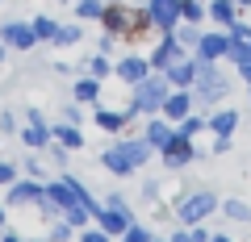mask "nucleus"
I'll use <instances>...</instances> for the list:
<instances>
[{
  "label": "nucleus",
  "instance_id": "obj_1",
  "mask_svg": "<svg viewBox=\"0 0 251 242\" xmlns=\"http://www.w3.org/2000/svg\"><path fill=\"white\" fill-rule=\"evenodd\" d=\"M151 154H155V146L147 142V138H122V142H113V146L100 151V167H105L109 176H134V171L147 167Z\"/></svg>",
  "mask_w": 251,
  "mask_h": 242
},
{
  "label": "nucleus",
  "instance_id": "obj_2",
  "mask_svg": "<svg viewBox=\"0 0 251 242\" xmlns=\"http://www.w3.org/2000/svg\"><path fill=\"white\" fill-rule=\"evenodd\" d=\"M168 92H172L168 75H163V71H151L147 80L134 84V96H130V105H134L138 117H155V113L163 109V100H168Z\"/></svg>",
  "mask_w": 251,
  "mask_h": 242
},
{
  "label": "nucleus",
  "instance_id": "obj_3",
  "mask_svg": "<svg viewBox=\"0 0 251 242\" xmlns=\"http://www.w3.org/2000/svg\"><path fill=\"white\" fill-rule=\"evenodd\" d=\"M226 92H230V75L218 63H201L197 59V75H193V96H197V105H218Z\"/></svg>",
  "mask_w": 251,
  "mask_h": 242
},
{
  "label": "nucleus",
  "instance_id": "obj_4",
  "mask_svg": "<svg viewBox=\"0 0 251 242\" xmlns=\"http://www.w3.org/2000/svg\"><path fill=\"white\" fill-rule=\"evenodd\" d=\"M214 209H222V205H218V197H214L209 188H197V192H188V197L176 200V221L184 225V230H193V225L209 221Z\"/></svg>",
  "mask_w": 251,
  "mask_h": 242
},
{
  "label": "nucleus",
  "instance_id": "obj_5",
  "mask_svg": "<svg viewBox=\"0 0 251 242\" xmlns=\"http://www.w3.org/2000/svg\"><path fill=\"white\" fill-rule=\"evenodd\" d=\"M100 25H105L113 38H122V34H143V29H151V17H147V9L105 4V17H100Z\"/></svg>",
  "mask_w": 251,
  "mask_h": 242
},
{
  "label": "nucleus",
  "instance_id": "obj_6",
  "mask_svg": "<svg viewBox=\"0 0 251 242\" xmlns=\"http://www.w3.org/2000/svg\"><path fill=\"white\" fill-rule=\"evenodd\" d=\"M92 221H97L100 230L109 234V238H122V234L130 230V225H134V213H130V205H126V197H117V192H113V197H109L105 205L97 209V217H92Z\"/></svg>",
  "mask_w": 251,
  "mask_h": 242
},
{
  "label": "nucleus",
  "instance_id": "obj_7",
  "mask_svg": "<svg viewBox=\"0 0 251 242\" xmlns=\"http://www.w3.org/2000/svg\"><path fill=\"white\" fill-rule=\"evenodd\" d=\"M163 167L168 171H180V167H188V163L197 159V146H193V138H184V134H172L168 138V146H163Z\"/></svg>",
  "mask_w": 251,
  "mask_h": 242
},
{
  "label": "nucleus",
  "instance_id": "obj_8",
  "mask_svg": "<svg viewBox=\"0 0 251 242\" xmlns=\"http://www.w3.org/2000/svg\"><path fill=\"white\" fill-rule=\"evenodd\" d=\"M143 9L151 17V29H159V34H168V29L180 25V0H147Z\"/></svg>",
  "mask_w": 251,
  "mask_h": 242
},
{
  "label": "nucleus",
  "instance_id": "obj_9",
  "mask_svg": "<svg viewBox=\"0 0 251 242\" xmlns=\"http://www.w3.org/2000/svg\"><path fill=\"white\" fill-rule=\"evenodd\" d=\"M0 42L9 46V50H34L38 38H34V25L29 21H4L0 25Z\"/></svg>",
  "mask_w": 251,
  "mask_h": 242
},
{
  "label": "nucleus",
  "instance_id": "obj_10",
  "mask_svg": "<svg viewBox=\"0 0 251 242\" xmlns=\"http://www.w3.org/2000/svg\"><path fill=\"white\" fill-rule=\"evenodd\" d=\"M147 59H151V71H168V67L176 63V59H184V46H180V42H176V34L168 29V34L159 38V46H155V50L147 54Z\"/></svg>",
  "mask_w": 251,
  "mask_h": 242
},
{
  "label": "nucleus",
  "instance_id": "obj_11",
  "mask_svg": "<svg viewBox=\"0 0 251 242\" xmlns=\"http://www.w3.org/2000/svg\"><path fill=\"white\" fill-rule=\"evenodd\" d=\"M193 105H197V96H193L188 88H172V92H168V100H163V109H159V113L168 117L172 126H176V121H184V117L193 113Z\"/></svg>",
  "mask_w": 251,
  "mask_h": 242
},
{
  "label": "nucleus",
  "instance_id": "obj_12",
  "mask_svg": "<svg viewBox=\"0 0 251 242\" xmlns=\"http://www.w3.org/2000/svg\"><path fill=\"white\" fill-rule=\"evenodd\" d=\"M113 75L122 84H130V88H134L138 80H147V75H151V59H147V54H126L122 63L113 67Z\"/></svg>",
  "mask_w": 251,
  "mask_h": 242
},
{
  "label": "nucleus",
  "instance_id": "obj_13",
  "mask_svg": "<svg viewBox=\"0 0 251 242\" xmlns=\"http://www.w3.org/2000/svg\"><path fill=\"white\" fill-rule=\"evenodd\" d=\"M226 54H230V34H201L193 59H201V63H218V59H226Z\"/></svg>",
  "mask_w": 251,
  "mask_h": 242
},
{
  "label": "nucleus",
  "instance_id": "obj_14",
  "mask_svg": "<svg viewBox=\"0 0 251 242\" xmlns=\"http://www.w3.org/2000/svg\"><path fill=\"white\" fill-rule=\"evenodd\" d=\"M42 192H46V184H42V179H34V176L13 179V184H9V205H38Z\"/></svg>",
  "mask_w": 251,
  "mask_h": 242
},
{
  "label": "nucleus",
  "instance_id": "obj_15",
  "mask_svg": "<svg viewBox=\"0 0 251 242\" xmlns=\"http://www.w3.org/2000/svg\"><path fill=\"white\" fill-rule=\"evenodd\" d=\"M163 75H168L172 88H193V75H197V59H193V54H184V59H176V63H172Z\"/></svg>",
  "mask_w": 251,
  "mask_h": 242
},
{
  "label": "nucleus",
  "instance_id": "obj_16",
  "mask_svg": "<svg viewBox=\"0 0 251 242\" xmlns=\"http://www.w3.org/2000/svg\"><path fill=\"white\" fill-rule=\"evenodd\" d=\"M97 130H105V134H122L126 126H130V117H126V109H97Z\"/></svg>",
  "mask_w": 251,
  "mask_h": 242
},
{
  "label": "nucleus",
  "instance_id": "obj_17",
  "mask_svg": "<svg viewBox=\"0 0 251 242\" xmlns=\"http://www.w3.org/2000/svg\"><path fill=\"white\" fill-rule=\"evenodd\" d=\"M21 142H25L29 151H42V146L54 142V134H50V126H46V121H29V126L21 130Z\"/></svg>",
  "mask_w": 251,
  "mask_h": 242
},
{
  "label": "nucleus",
  "instance_id": "obj_18",
  "mask_svg": "<svg viewBox=\"0 0 251 242\" xmlns=\"http://www.w3.org/2000/svg\"><path fill=\"white\" fill-rule=\"evenodd\" d=\"M205 13H209V21H218V25H226V29L239 21V4H234V0H209Z\"/></svg>",
  "mask_w": 251,
  "mask_h": 242
},
{
  "label": "nucleus",
  "instance_id": "obj_19",
  "mask_svg": "<svg viewBox=\"0 0 251 242\" xmlns=\"http://www.w3.org/2000/svg\"><path fill=\"white\" fill-rule=\"evenodd\" d=\"M234 130H239V113H234V109H218V113L209 117V134L214 138H230Z\"/></svg>",
  "mask_w": 251,
  "mask_h": 242
},
{
  "label": "nucleus",
  "instance_id": "obj_20",
  "mask_svg": "<svg viewBox=\"0 0 251 242\" xmlns=\"http://www.w3.org/2000/svg\"><path fill=\"white\" fill-rule=\"evenodd\" d=\"M172 134H176V126H172L168 117H163V121H147V130H143V138H147V142L155 146V151H163Z\"/></svg>",
  "mask_w": 251,
  "mask_h": 242
},
{
  "label": "nucleus",
  "instance_id": "obj_21",
  "mask_svg": "<svg viewBox=\"0 0 251 242\" xmlns=\"http://www.w3.org/2000/svg\"><path fill=\"white\" fill-rule=\"evenodd\" d=\"M50 134H54V142L67 146V151H80V146H84V134H80V126H75V121H63V126H54Z\"/></svg>",
  "mask_w": 251,
  "mask_h": 242
},
{
  "label": "nucleus",
  "instance_id": "obj_22",
  "mask_svg": "<svg viewBox=\"0 0 251 242\" xmlns=\"http://www.w3.org/2000/svg\"><path fill=\"white\" fill-rule=\"evenodd\" d=\"M92 100H100V80L97 75H80L75 80V105H92Z\"/></svg>",
  "mask_w": 251,
  "mask_h": 242
},
{
  "label": "nucleus",
  "instance_id": "obj_23",
  "mask_svg": "<svg viewBox=\"0 0 251 242\" xmlns=\"http://www.w3.org/2000/svg\"><path fill=\"white\" fill-rule=\"evenodd\" d=\"M172 34H176V42L184 46V50H197V42H201V34H205V29H201V25H193V21H180V25L172 29Z\"/></svg>",
  "mask_w": 251,
  "mask_h": 242
},
{
  "label": "nucleus",
  "instance_id": "obj_24",
  "mask_svg": "<svg viewBox=\"0 0 251 242\" xmlns=\"http://www.w3.org/2000/svg\"><path fill=\"white\" fill-rule=\"evenodd\" d=\"M201 130H209V117L205 113H188L184 121H176V134H184V138H197Z\"/></svg>",
  "mask_w": 251,
  "mask_h": 242
},
{
  "label": "nucleus",
  "instance_id": "obj_25",
  "mask_svg": "<svg viewBox=\"0 0 251 242\" xmlns=\"http://www.w3.org/2000/svg\"><path fill=\"white\" fill-rule=\"evenodd\" d=\"M209 13H205V0H180V21H193V25H201Z\"/></svg>",
  "mask_w": 251,
  "mask_h": 242
},
{
  "label": "nucleus",
  "instance_id": "obj_26",
  "mask_svg": "<svg viewBox=\"0 0 251 242\" xmlns=\"http://www.w3.org/2000/svg\"><path fill=\"white\" fill-rule=\"evenodd\" d=\"M75 17L80 21H100L105 17V0H75Z\"/></svg>",
  "mask_w": 251,
  "mask_h": 242
},
{
  "label": "nucleus",
  "instance_id": "obj_27",
  "mask_svg": "<svg viewBox=\"0 0 251 242\" xmlns=\"http://www.w3.org/2000/svg\"><path fill=\"white\" fill-rule=\"evenodd\" d=\"M29 25H34L38 42H54V29H59V21H54V17H46V13H42V17H34Z\"/></svg>",
  "mask_w": 251,
  "mask_h": 242
},
{
  "label": "nucleus",
  "instance_id": "obj_28",
  "mask_svg": "<svg viewBox=\"0 0 251 242\" xmlns=\"http://www.w3.org/2000/svg\"><path fill=\"white\" fill-rule=\"evenodd\" d=\"M84 38L80 25H67V21H59V29H54V46H75Z\"/></svg>",
  "mask_w": 251,
  "mask_h": 242
},
{
  "label": "nucleus",
  "instance_id": "obj_29",
  "mask_svg": "<svg viewBox=\"0 0 251 242\" xmlns=\"http://www.w3.org/2000/svg\"><path fill=\"white\" fill-rule=\"evenodd\" d=\"M226 59H230L234 67H239V63H251V38H239V42L230 38V54H226Z\"/></svg>",
  "mask_w": 251,
  "mask_h": 242
},
{
  "label": "nucleus",
  "instance_id": "obj_30",
  "mask_svg": "<svg viewBox=\"0 0 251 242\" xmlns=\"http://www.w3.org/2000/svg\"><path fill=\"white\" fill-rule=\"evenodd\" d=\"M222 213L230 217V221H251V205H247V200H226Z\"/></svg>",
  "mask_w": 251,
  "mask_h": 242
},
{
  "label": "nucleus",
  "instance_id": "obj_31",
  "mask_svg": "<svg viewBox=\"0 0 251 242\" xmlns=\"http://www.w3.org/2000/svg\"><path fill=\"white\" fill-rule=\"evenodd\" d=\"M88 75H97V80L113 75V63H109V54H92V59H88Z\"/></svg>",
  "mask_w": 251,
  "mask_h": 242
},
{
  "label": "nucleus",
  "instance_id": "obj_32",
  "mask_svg": "<svg viewBox=\"0 0 251 242\" xmlns=\"http://www.w3.org/2000/svg\"><path fill=\"white\" fill-rule=\"evenodd\" d=\"M63 221H67V225H75V230H84V225L92 221V209L75 205V209H67V213H63Z\"/></svg>",
  "mask_w": 251,
  "mask_h": 242
},
{
  "label": "nucleus",
  "instance_id": "obj_33",
  "mask_svg": "<svg viewBox=\"0 0 251 242\" xmlns=\"http://www.w3.org/2000/svg\"><path fill=\"white\" fill-rule=\"evenodd\" d=\"M117 242H151V230H147L143 221H134V225H130V230L122 234V238H117Z\"/></svg>",
  "mask_w": 251,
  "mask_h": 242
},
{
  "label": "nucleus",
  "instance_id": "obj_34",
  "mask_svg": "<svg viewBox=\"0 0 251 242\" xmlns=\"http://www.w3.org/2000/svg\"><path fill=\"white\" fill-rule=\"evenodd\" d=\"M72 234H75V225H67V221H63V217H59V221L50 225V234H46V238H50V242H67V238H72Z\"/></svg>",
  "mask_w": 251,
  "mask_h": 242
},
{
  "label": "nucleus",
  "instance_id": "obj_35",
  "mask_svg": "<svg viewBox=\"0 0 251 242\" xmlns=\"http://www.w3.org/2000/svg\"><path fill=\"white\" fill-rule=\"evenodd\" d=\"M13 179H17V167H13V163H4V159H0V188H9Z\"/></svg>",
  "mask_w": 251,
  "mask_h": 242
},
{
  "label": "nucleus",
  "instance_id": "obj_36",
  "mask_svg": "<svg viewBox=\"0 0 251 242\" xmlns=\"http://www.w3.org/2000/svg\"><path fill=\"white\" fill-rule=\"evenodd\" d=\"M80 242H109V234L100 230V225H97V230H88V225H84V230H80Z\"/></svg>",
  "mask_w": 251,
  "mask_h": 242
},
{
  "label": "nucleus",
  "instance_id": "obj_37",
  "mask_svg": "<svg viewBox=\"0 0 251 242\" xmlns=\"http://www.w3.org/2000/svg\"><path fill=\"white\" fill-rule=\"evenodd\" d=\"M226 34H230L234 42H239V38H251V25H247V21H234V25L226 29Z\"/></svg>",
  "mask_w": 251,
  "mask_h": 242
},
{
  "label": "nucleus",
  "instance_id": "obj_38",
  "mask_svg": "<svg viewBox=\"0 0 251 242\" xmlns=\"http://www.w3.org/2000/svg\"><path fill=\"white\" fill-rule=\"evenodd\" d=\"M168 242H201V238H197V234H193V230H184V225H180V230H176V234H172V238H168Z\"/></svg>",
  "mask_w": 251,
  "mask_h": 242
},
{
  "label": "nucleus",
  "instance_id": "obj_39",
  "mask_svg": "<svg viewBox=\"0 0 251 242\" xmlns=\"http://www.w3.org/2000/svg\"><path fill=\"white\" fill-rule=\"evenodd\" d=\"M13 130H17V117H13V113H0V134H13Z\"/></svg>",
  "mask_w": 251,
  "mask_h": 242
},
{
  "label": "nucleus",
  "instance_id": "obj_40",
  "mask_svg": "<svg viewBox=\"0 0 251 242\" xmlns=\"http://www.w3.org/2000/svg\"><path fill=\"white\" fill-rule=\"evenodd\" d=\"M25 176H34V179H42V159H25Z\"/></svg>",
  "mask_w": 251,
  "mask_h": 242
},
{
  "label": "nucleus",
  "instance_id": "obj_41",
  "mask_svg": "<svg viewBox=\"0 0 251 242\" xmlns=\"http://www.w3.org/2000/svg\"><path fill=\"white\" fill-rule=\"evenodd\" d=\"M113 42H117V38L105 29V34H100V54H109V50H113Z\"/></svg>",
  "mask_w": 251,
  "mask_h": 242
},
{
  "label": "nucleus",
  "instance_id": "obj_42",
  "mask_svg": "<svg viewBox=\"0 0 251 242\" xmlns=\"http://www.w3.org/2000/svg\"><path fill=\"white\" fill-rule=\"evenodd\" d=\"M230 151V138H214V154H226Z\"/></svg>",
  "mask_w": 251,
  "mask_h": 242
},
{
  "label": "nucleus",
  "instance_id": "obj_43",
  "mask_svg": "<svg viewBox=\"0 0 251 242\" xmlns=\"http://www.w3.org/2000/svg\"><path fill=\"white\" fill-rule=\"evenodd\" d=\"M239 80H243V84H251V63H239Z\"/></svg>",
  "mask_w": 251,
  "mask_h": 242
},
{
  "label": "nucleus",
  "instance_id": "obj_44",
  "mask_svg": "<svg viewBox=\"0 0 251 242\" xmlns=\"http://www.w3.org/2000/svg\"><path fill=\"white\" fill-rule=\"evenodd\" d=\"M0 242H25V238H21V234H4Z\"/></svg>",
  "mask_w": 251,
  "mask_h": 242
},
{
  "label": "nucleus",
  "instance_id": "obj_45",
  "mask_svg": "<svg viewBox=\"0 0 251 242\" xmlns=\"http://www.w3.org/2000/svg\"><path fill=\"white\" fill-rule=\"evenodd\" d=\"M209 242H230V238H226V234H209Z\"/></svg>",
  "mask_w": 251,
  "mask_h": 242
},
{
  "label": "nucleus",
  "instance_id": "obj_46",
  "mask_svg": "<svg viewBox=\"0 0 251 242\" xmlns=\"http://www.w3.org/2000/svg\"><path fill=\"white\" fill-rule=\"evenodd\" d=\"M4 54H9V46H4V42H0V63H4Z\"/></svg>",
  "mask_w": 251,
  "mask_h": 242
},
{
  "label": "nucleus",
  "instance_id": "obj_47",
  "mask_svg": "<svg viewBox=\"0 0 251 242\" xmlns=\"http://www.w3.org/2000/svg\"><path fill=\"white\" fill-rule=\"evenodd\" d=\"M234 4H239V9H251V0H234Z\"/></svg>",
  "mask_w": 251,
  "mask_h": 242
},
{
  "label": "nucleus",
  "instance_id": "obj_48",
  "mask_svg": "<svg viewBox=\"0 0 251 242\" xmlns=\"http://www.w3.org/2000/svg\"><path fill=\"white\" fill-rule=\"evenodd\" d=\"M4 217H9V213H4V209H0V225H4Z\"/></svg>",
  "mask_w": 251,
  "mask_h": 242
},
{
  "label": "nucleus",
  "instance_id": "obj_49",
  "mask_svg": "<svg viewBox=\"0 0 251 242\" xmlns=\"http://www.w3.org/2000/svg\"><path fill=\"white\" fill-rule=\"evenodd\" d=\"M29 242H50V238H29Z\"/></svg>",
  "mask_w": 251,
  "mask_h": 242
},
{
  "label": "nucleus",
  "instance_id": "obj_50",
  "mask_svg": "<svg viewBox=\"0 0 251 242\" xmlns=\"http://www.w3.org/2000/svg\"><path fill=\"white\" fill-rule=\"evenodd\" d=\"M151 242H168V238H151Z\"/></svg>",
  "mask_w": 251,
  "mask_h": 242
}]
</instances>
